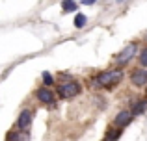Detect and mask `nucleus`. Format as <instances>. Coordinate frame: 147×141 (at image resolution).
Listing matches in <instances>:
<instances>
[{"label": "nucleus", "mask_w": 147, "mask_h": 141, "mask_svg": "<svg viewBox=\"0 0 147 141\" xmlns=\"http://www.w3.org/2000/svg\"><path fill=\"white\" fill-rule=\"evenodd\" d=\"M61 11H63V13H69V11H78L76 2H75V0H63V2H61Z\"/></svg>", "instance_id": "obj_9"}, {"label": "nucleus", "mask_w": 147, "mask_h": 141, "mask_svg": "<svg viewBox=\"0 0 147 141\" xmlns=\"http://www.w3.org/2000/svg\"><path fill=\"white\" fill-rule=\"evenodd\" d=\"M130 82H132V86L136 87H142L147 84V71L145 69H136L130 74Z\"/></svg>", "instance_id": "obj_4"}, {"label": "nucleus", "mask_w": 147, "mask_h": 141, "mask_svg": "<svg viewBox=\"0 0 147 141\" xmlns=\"http://www.w3.org/2000/svg\"><path fill=\"white\" fill-rule=\"evenodd\" d=\"M136 52H138V43H130V45H127V47L117 54L115 61H117L119 65H127V63L136 56Z\"/></svg>", "instance_id": "obj_3"}, {"label": "nucleus", "mask_w": 147, "mask_h": 141, "mask_svg": "<svg viewBox=\"0 0 147 141\" xmlns=\"http://www.w3.org/2000/svg\"><path fill=\"white\" fill-rule=\"evenodd\" d=\"M117 2H123V0H117Z\"/></svg>", "instance_id": "obj_15"}, {"label": "nucleus", "mask_w": 147, "mask_h": 141, "mask_svg": "<svg viewBox=\"0 0 147 141\" xmlns=\"http://www.w3.org/2000/svg\"><path fill=\"white\" fill-rule=\"evenodd\" d=\"M41 78H43V82H45V86H52V82H54V78H52V74H50L49 71H45L43 74H41Z\"/></svg>", "instance_id": "obj_12"}, {"label": "nucleus", "mask_w": 147, "mask_h": 141, "mask_svg": "<svg viewBox=\"0 0 147 141\" xmlns=\"http://www.w3.org/2000/svg\"><path fill=\"white\" fill-rule=\"evenodd\" d=\"M86 22H88L86 15H84V13H76V17H75V26H76V28H84Z\"/></svg>", "instance_id": "obj_11"}, {"label": "nucleus", "mask_w": 147, "mask_h": 141, "mask_svg": "<svg viewBox=\"0 0 147 141\" xmlns=\"http://www.w3.org/2000/svg\"><path fill=\"white\" fill-rule=\"evenodd\" d=\"M32 115H34L32 110H22L19 119H17V126L21 128V130H26V128L30 126V123H32Z\"/></svg>", "instance_id": "obj_7"}, {"label": "nucleus", "mask_w": 147, "mask_h": 141, "mask_svg": "<svg viewBox=\"0 0 147 141\" xmlns=\"http://www.w3.org/2000/svg\"><path fill=\"white\" fill-rule=\"evenodd\" d=\"M36 95H37V100H39V102L54 106V93L49 89V87H41V89H37Z\"/></svg>", "instance_id": "obj_5"}, {"label": "nucleus", "mask_w": 147, "mask_h": 141, "mask_svg": "<svg viewBox=\"0 0 147 141\" xmlns=\"http://www.w3.org/2000/svg\"><path fill=\"white\" fill-rule=\"evenodd\" d=\"M121 80H123V71L121 69L104 71V72H99V74L91 80V86L93 87H114L115 84H119Z\"/></svg>", "instance_id": "obj_1"}, {"label": "nucleus", "mask_w": 147, "mask_h": 141, "mask_svg": "<svg viewBox=\"0 0 147 141\" xmlns=\"http://www.w3.org/2000/svg\"><path fill=\"white\" fill-rule=\"evenodd\" d=\"M106 141H108V139H106Z\"/></svg>", "instance_id": "obj_16"}, {"label": "nucleus", "mask_w": 147, "mask_h": 141, "mask_svg": "<svg viewBox=\"0 0 147 141\" xmlns=\"http://www.w3.org/2000/svg\"><path fill=\"white\" fill-rule=\"evenodd\" d=\"M132 112H127V110H123V112H119L117 115H115V126H119V128H125L127 124H130V121H132Z\"/></svg>", "instance_id": "obj_6"}, {"label": "nucleus", "mask_w": 147, "mask_h": 141, "mask_svg": "<svg viewBox=\"0 0 147 141\" xmlns=\"http://www.w3.org/2000/svg\"><path fill=\"white\" fill-rule=\"evenodd\" d=\"M95 2H97V0H82L84 6H91V4H95Z\"/></svg>", "instance_id": "obj_14"}, {"label": "nucleus", "mask_w": 147, "mask_h": 141, "mask_svg": "<svg viewBox=\"0 0 147 141\" xmlns=\"http://www.w3.org/2000/svg\"><path fill=\"white\" fill-rule=\"evenodd\" d=\"M138 59H140V63H142L144 67H147V47L140 52V58H138Z\"/></svg>", "instance_id": "obj_13"}, {"label": "nucleus", "mask_w": 147, "mask_h": 141, "mask_svg": "<svg viewBox=\"0 0 147 141\" xmlns=\"http://www.w3.org/2000/svg\"><path fill=\"white\" fill-rule=\"evenodd\" d=\"M121 132H123V128H119V126L110 128V132H106V139L108 141H115L119 136H121Z\"/></svg>", "instance_id": "obj_10"}, {"label": "nucleus", "mask_w": 147, "mask_h": 141, "mask_svg": "<svg viewBox=\"0 0 147 141\" xmlns=\"http://www.w3.org/2000/svg\"><path fill=\"white\" fill-rule=\"evenodd\" d=\"M82 91V86L75 80H69V82H63L60 87H58V95L60 98H71V97H76V95Z\"/></svg>", "instance_id": "obj_2"}, {"label": "nucleus", "mask_w": 147, "mask_h": 141, "mask_svg": "<svg viewBox=\"0 0 147 141\" xmlns=\"http://www.w3.org/2000/svg\"><path fill=\"white\" fill-rule=\"evenodd\" d=\"M147 110V98H142V100H138L136 104H134L132 108V115H142Z\"/></svg>", "instance_id": "obj_8"}]
</instances>
